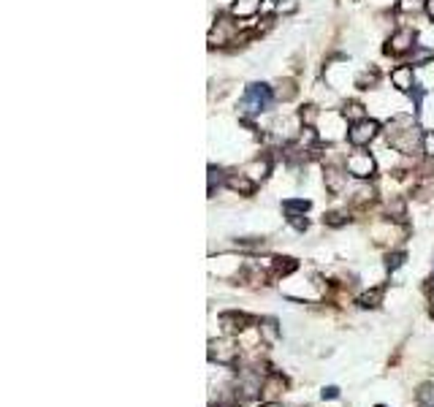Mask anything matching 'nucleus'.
Returning <instances> with one entry per match:
<instances>
[{
	"mask_svg": "<svg viewBox=\"0 0 434 407\" xmlns=\"http://www.w3.org/2000/svg\"><path fill=\"white\" fill-rule=\"evenodd\" d=\"M269 103H272V90L266 84H250L244 98H242V112L258 114V112L269 109Z\"/></svg>",
	"mask_w": 434,
	"mask_h": 407,
	"instance_id": "nucleus-1",
	"label": "nucleus"
},
{
	"mask_svg": "<svg viewBox=\"0 0 434 407\" xmlns=\"http://www.w3.org/2000/svg\"><path fill=\"white\" fill-rule=\"evenodd\" d=\"M380 131V125L374 123V120H369V117H363V120H356L350 128H348V141L353 144V147H366L374 136Z\"/></svg>",
	"mask_w": 434,
	"mask_h": 407,
	"instance_id": "nucleus-2",
	"label": "nucleus"
},
{
	"mask_svg": "<svg viewBox=\"0 0 434 407\" xmlns=\"http://www.w3.org/2000/svg\"><path fill=\"white\" fill-rule=\"evenodd\" d=\"M345 169H348L356 180H369V177L374 174V158H372L369 152H363V149H356L353 155H348Z\"/></svg>",
	"mask_w": 434,
	"mask_h": 407,
	"instance_id": "nucleus-3",
	"label": "nucleus"
},
{
	"mask_svg": "<svg viewBox=\"0 0 434 407\" xmlns=\"http://www.w3.org/2000/svg\"><path fill=\"white\" fill-rule=\"evenodd\" d=\"M410 49H416V33H413L410 27L396 30V33L388 38V47H385L388 55H405V52H410Z\"/></svg>",
	"mask_w": 434,
	"mask_h": 407,
	"instance_id": "nucleus-4",
	"label": "nucleus"
},
{
	"mask_svg": "<svg viewBox=\"0 0 434 407\" xmlns=\"http://www.w3.org/2000/svg\"><path fill=\"white\" fill-rule=\"evenodd\" d=\"M236 356H239V347H233V342H228V339H215L209 345V358L217 364H233Z\"/></svg>",
	"mask_w": 434,
	"mask_h": 407,
	"instance_id": "nucleus-5",
	"label": "nucleus"
},
{
	"mask_svg": "<svg viewBox=\"0 0 434 407\" xmlns=\"http://www.w3.org/2000/svg\"><path fill=\"white\" fill-rule=\"evenodd\" d=\"M225 185H228L231 190L242 193V196H250V193L255 190V180H250L244 171H233V174H228V177H225Z\"/></svg>",
	"mask_w": 434,
	"mask_h": 407,
	"instance_id": "nucleus-6",
	"label": "nucleus"
},
{
	"mask_svg": "<svg viewBox=\"0 0 434 407\" xmlns=\"http://www.w3.org/2000/svg\"><path fill=\"white\" fill-rule=\"evenodd\" d=\"M413 66H399L391 71V84L396 87V90H402V92H407V90H413Z\"/></svg>",
	"mask_w": 434,
	"mask_h": 407,
	"instance_id": "nucleus-7",
	"label": "nucleus"
},
{
	"mask_svg": "<svg viewBox=\"0 0 434 407\" xmlns=\"http://www.w3.org/2000/svg\"><path fill=\"white\" fill-rule=\"evenodd\" d=\"M220 323L225 332H244L250 326V318L242 312H225V315H220Z\"/></svg>",
	"mask_w": 434,
	"mask_h": 407,
	"instance_id": "nucleus-8",
	"label": "nucleus"
},
{
	"mask_svg": "<svg viewBox=\"0 0 434 407\" xmlns=\"http://www.w3.org/2000/svg\"><path fill=\"white\" fill-rule=\"evenodd\" d=\"M261 11V0H233L231 5V14L236 19H247V16H255Z\"/></svg>",
	"mask_w": 434,
	"mask_h": 407,
	"instance_id": "nucleus-9",
	"label": "nucleus"
},
{
	"mask_svg": "<svg viewBox=\"0 0 434 407\" xmlns=\"http://www.w3.org/2000/svg\"><path fill=\"white\" fill-rule=\"evenodd\" d=\"M231 38H233V27L228 22H217L215 27H212V33H209V47H222Z\"/></svg>",
	"mask_w": 434,
	"mask_h": 407,
	"instance_id": "nucleus-10",
	"label": "nucleus"
},
{
	"mask_svg": "<svg viewBox=\"0 0 434 407\" xmlns=\"http://www.w3.org/2000/svg\"><path fill=\"white\" fill-rule=\"evenodd\" d=\"M348 185V174H342L340 169H326V188L331 193H342Z\"/></svg>",
	"mask_w": 434,
	"mask_h": 407,
	"instance_id": "nucleus-11",
	"label": "nucleus"
},
{
	"mask_svg": "<svg viewBox=\"0 0 434 407\" xmlns=\"http://www.w3.org/2000/svg\"><path fill=\"white\" fill-rule=\"evenodd\" d=\"M283 391H285V380H283L280 375H272V378L266 380V386H264V397H266V399H277Z\"/></svg>",
	"mask_w": 434,
	"mask_h": 407,
	"instance_id": "nucleus-12",
	"label": "nucleus"
},
{
	"mask_svg": "<svg viewBox=\"0 0 434 407\" xmlns=\"http://www.w3.org/2000/svg\"><path fill=\"white\" fill-rule=\"evenodd\" d=\"M261 337L266 339V342H277L280 339V329H277V321L275 318H266V321H261Z\"/></svg>",
	"mask_w": 434,
	"mask_h": 407,
	"instance_id": "nucleus-13",
	"label": "nucleus"
},
{
	"mask_svg": "<svg viewBox=\"0 0 434 407\" xmlns=\"http://www.w3.org/2000/svg\"><path fill=\"white\" fill-rule=\"evenodd\" d=\"M266 171H269V160H253V163L244 169V174H247L250 180H261V177H266Z\"/></svg>",
	"mask_w": 434,
	"mask_h": 407,
	"instance_id": "nucleus-14",
	"label": "nucleus"
},
{
	"mask_svg": "<svg viewBox=\"0 0 434 407\" xmlns=\"http://www.w3.org/2000/svg\"><path fill=\"white\" fill-rule=\"evenodd\" d=\"M283 209H285V214H288V217H293V214H304V212L309 209V201H304V199L285 201V204H283Z\"/></svg>",
	"mask_w": 434,
	"mask_h": 407,
	"instance_id": "nucleus-15",
	"label": "nucleus"
},
{
	"mask_svg": "<svg viewBox=\"0 0 434 407\" xmlns=\"http://www.w3.org/2000/svg\"><path fill=\"white\" fill-rule=\"evenodd\" d=\"M383 293H385L383 288H374V291L363 293L361 299H359V304H361V307H377V304H380V299H383Z\"/></svg>",
	"mask_w": 434,
	"mask_h": 407,
	"instance_id": "nucleus-16",
	"label": "nucleus"
},
{
	"mask_svg": "<svg viewBox=\"0 0 434 407\" xmlns=\"http://www.w3.org/2000/svg\"><path fill=\"white\" fill-rule=\"evenodd\" d=\"M418 402H421L424 407H434V383L421 386V391H418Z\"/></svg>",
	"mask_w": 434,
	"mask_h": 407,
	"instance_id": "nucleus-17",
	"label": "nucleus"
},
{
	"mask_svg": "<svg viewBox=\"0 0 434 407\" xmlns=\"http://www.w3.org/2000/svg\"><path fill=\"white\" fill-rule=\"evenodd\" d=\"M296 267H298V264H296L293 258H275V271H277V274H290Z\"/></svg>",
	"mask_w": 434,
	"mask_h": 407,
	"instance_id": "nucleus-18",
	"label": "nucleus"
},
{
	"mask_svg": "<svg viewBox=\"0 0 434 407\" xmlns=\"http://www.w3.org/2000/svg\"><path fill=\"white\" fill-rule=\"evenodd\" d=\"M421 5H426V0H399V8L402 11H421Z\"/></svg>",
	"mask_w": 434,
	"mask_h": 407,
	"instance_id": "nucleus-19",
	"label": "nucleus"
},
{
	"mask_svg": "<svg viewBox=\"0 0 434 407\" xmlns=\"http://www.w3.org/2000/svg\"><path fill=\"white\" fill-rule=\"evenodd\" d=\"M345 117L363 120V106H361V103H350V106H345Z\"/></svg>",
	"mask_w": 434,
	"mask_h": 407,
	"instance_id": "nucleus-20",
	"label": "nucleus"
},
{
	"mask_svg": "<svg viewBox=\"0 0 434 407\" xmlns=\"http://www.w3.org/2000/svg\"><path fill=\"white\" fill-rule=\"evenodd\" d=\"M326 223H329V225H342V223H348V217H345L342 212H329V214H326Z\"/></svg>",
	"mask_w": 434,
	"mask_h": 407,
	"instance_id": "nucleus-21",
	"label": "nucleus"
},
{
	"mask_svg": "<svg viewBox=\"0 0 434 407\" xmlns=\"http://www.w3.org/2000/svg\"><path fill=\"white\" fill-rule=\"evenodd\" d=\"M405 264V253H394V256H388V269H399Z\"/></svg>",
	"mask_w": 434,
	"mask_h": 407,
	"instance_id": "nucleus-22",
	"label": "nucleus"
},
{
	"mask_svg": "<svg viewBox=\"0 0 434 407\" xmlns=\"http://www.w3.org/2000/svg\"><path fill=\"white\" fill-rule=\"evenodd\" d=\"M424 149L429 158H434V131H426V136H424Z\"/></svg>",
	"mask_w": 434,
	"mask_h": 407,
	"instance_id": "nucleus-23",
	"label": "nucleus"
},
{
	"mask_svg": "<svg viewBox=\"0 0 434 407\" xmlns=\"http://www.w3.org/2000/svg\"><path fill=\"white\" fill-rule=\"evenodd\" d=\"M434 52H429V49H418L416 55H413V63H424V60H429Z\"/></svg>",
	"mask_w": 434,
	"mask_h": 407,
	"instance_id": "nucleus-24",
	"label": "nucleus"
},
{
	"mask_svg": "<svg viewBox=\"0 0 434 407\" xmlns=\"http://www.w3.org/2000/svg\"><path fill=\"white\" fill-rule=\"evenodd\" d=\"M337 397V388L331 386V388H323V399H334Z\"/></svg>",
	"mask_w": 434,
	"mask_h": 407,
	"instance_id": "nucleus-25",
	"label": "nucleus"
},
{
	"mask_svg": "<svg viewBox=\"0 0 434 407\" xmlns=\"http://www.w3.org/2000/svg\"><path fill=\"white\" fill-rule=\"evenodd\" d=\"M426 14L432 16V22H434V0H426Z\"/></svg>",
	"mask_w": 434,
	"mask_h": 407,
	"instance_id": "nucleus-26",
	"label": "nucleus"
}]
</instances>
